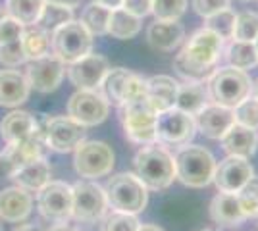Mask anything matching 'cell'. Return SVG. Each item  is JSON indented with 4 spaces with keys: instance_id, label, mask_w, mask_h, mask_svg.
<instances>
[{
    "instance_id": "obj_32",
    "label": "cell",
    "mask_w": 258,
    "mask_h": 231,
    "mask_svg": "<svg viewBox=\"0 0 258 231\" xmlns=\"http://www.w3.org/2000/svg\"><path fill=\"white\" fill-rule=\"evenodd\" d=\"M44 0H6V16L14 18L22 25H33L39 22V16L43 12Z\"/></svg>"
},
{
    "instance_id": "obj_19",
    "label": "cell",
    "mask_w": 258,
    "mask_h": 231,
    "mask_svg": "<svg viewBox=\"0 0 258 231\" xmlns=\"http://www.w3.org/2000/svg\"><path fill=\"white\" fill-rule=\"evenodd\" d=\"M33 210V198L29 191L22 187H8L0 191V220L20 223L27 220Z\"/></svg>"
},
{
    "instance_id": "obj_53",
    "label": "cell",
    "mask_w": 258,
    "mask_h": 231,
    "mask_svg": "<svg viewBox=\"0 0 258 231\" xmlns=\"http://www.w3.org/2000/svg\"><path fill=\"white\" fill-rule=\"evenodd\" d=\"M0 231H2V220H0Z\"/></svg>"
},
{
    "instance_id": "obj_15",
    "label": "cell",
    "mask_w": 258,
    "mask_h": 231,
    "mask_svg": "<svg viewBox=\"0 0 258 231\" xmlns=\"http://www.w3.org/2000/svg\"><path fill=\"white\" fill-rule=\"evenodd\" d=\"M66 73V64L56 58L54 54L43 56L31 60L27 64L25 69V79L29 83V87L39 91V93H52L54 89H58V85L62 83Z\"/></svg>"
},
{
    "instance_id": "obj_24",
    "label": "cell",
    "mask_w": 258,
    "mask_h": 231,
    "mask_svg": "<svg viewBox=\"0 0 258 231\" xmlns=\"http://www.w3.org/2000/svg\"><path fill=\"white\" fill-rule=\"evenodd\" d=\"M39 127V120L25 110H14L4 120L0 121V135L6 144L18 143L25 137H29Z\"/></svg>"
},
{
    "instance_id": "obj_22",
    "label": "cell",
    "mask_w": 258,
    "mask_h": 231,
    "mask_svg": "<svg viewBox=\"0 0 258 231\" xmlns=\"http://www.w3.org/2000/svg\"><path fill=\"white\" fill-rule=\"evenodd\" d=\"M177 87H179V83L170 75H154L147 79V99L152 108L158 114L168 108H173L175 97H177Z\"/></svg>"
},
{
    "instance_id": "obj_6",
    "label": "cell",
    "mask_w": 258,
    "mask_h": 231,
    "mask_svg": "<svg viewBox=\"0 0 258 231\" xmlns=\"http://www.w3.org/2000/svg\"><path fill=\"white\" fill-rule=\"evenodd\" d=\"M121 112V123L123 131L131 143L151 144L156 143V116L158 112L151 106L147 97L127 100Z\"/></svg>"
},
{
    "instance_id": "obj_27",
    "label": "cell",
    "mask_w": 258,
    "mask_h": 231,
    "mask_svg": "<svg viewBox=\"0 0 258 231\" xmlns=\"http://www.w3.org/2000/svg\"><path fill=\"white\" fill-rule=\"evenodd\" d=\"M208 91L203 83L195 81H185L177 87V97H175V108L187 112V114H199V112L208 104Z\"/></svg>"
},
{
    "instance_id": "obj_9",
    "label": "cell",
    "mask_w": 258,
    "mask_h": 231,
    "mask_svg": "<svg viewBox=\"0 0 258 231\" xmlns=\"http://www.w3.org/2000/svg\"><path fill=\"white\" fill-rule=\"evenodd\" d=\"M46 150H48V146L44 141L43 123H39V127L29 137H25L18 143H10L4 148V152L0 154V172L12 177L22 166L44 158Z\"/></svg>"
},
{
    "instance_id": "obj_14",
    "label": "cell",
    "mask_w": 258,
    "mask_h": 231,
    "mask_svg": "<svg viewBox=\"0 0 258 231\" xmlns=\"http://www.w3.org/2000/svg\"><path fill=\"white\" fill-rule=\"evenodd\" d=\"M37 206L46 220L66 221L72 218V185L64 181H48L37 191Z\"/></svg>"
},
{
    "instance_id": "obj_47",
    "label": "cell",
    "mask_w": 258,
    "mask_h": 231,
    "mask_svg": "<svg viewBox=\"0 0 258 231\" xmlns=\"http://www.w3.org/2000/svg\"><path fill=\"white\" fill-rule=\"evenodd\" d=\"M48 231H79V229L74 227V225H70V223H58V225L50 227Z\"/></svg>"
},
{
    "instance_id": "obj_2",
    "label": "cell",
    "mask_w": 258,
    "mask_h": 231,
    "mask_svg": "<svg viewBox=\"0 0 258 231\" xmlns=\"http://www.w3.org/2000/svg\"><path fill=\"white\" fill-rule=\"evenodd\" d=\"M135 172L147 189L162 191L170 187L175 179V160L156 143L143 144L135 154Z\"/></svg>"
},
{
    "instance_id": "obj_43",
    "label": "cell",
    "mask_w": 258,
    "mask_h": 231,
    "mask_svg": "<svg viewBox=\"0 0 258 231\" xmlns=\"http://www.w3.org/2000/svg\"><path fill=\"white\" fill-rule=\"evenodd\" d=\"M193 8L199 16H203L206 20L218 12L229 8V0H193Z\"/></svg>"
},
{
    "instance_id": "obj_26",
    "label": "cell",
    "mask_w": 258,
    "mask_h": 231,
    "mask_svg": "<svg viewBox=\"0 0 258 231\" xmlns=\"http://www.w3.org/2000/svg\"><path fill=\"white\" fill-rule=\"evenodd\" d=\"M12 179L18 183V187L25 189V191H41V189L50 181V164L46 162V158H39L33 160L29 164L22 166Z\"/></svg>"
},
{
    "instance_id": "obj_8",
    "label": "cell",
    "mask_w": 258,
    "mask_h": 231,
    "mask_svg": "<svg viewBox=\"0 0 258 231\" xmlns=\"http://www.w3.org/2000/svg\"><path fill=\"white\" fill-rule=\"evenodd\" d=\"M114 150L102 141H81L76 146L74 166L76 172L85 179H98L112 172L114 168Z\"/></svg>"
},
{
    "instance_id": "obj_11",
    "label": "cell",
    "mask_w": 258,
    "mask_h": 231,
    "mask_svg": "<svg viewBox=\"0 0 258 231\" xmlns=\"http://www.w3.org/2000/svg\"><path fill=\"white\" fill-rule=\"evenodd\" d=\"M195 118L179 108H168L156 116V139L166 144L183 146L195 137Z\"/></svg>"
},
{
    "instance_id": "obj_5",
    "label": "cell",
    "mask_w": 258,
    "mask_h": 231,
    "mask_svg": "<svg viewBox=\"0 0 258 231\" xmlns=\"http://www.w3.org/2000/svg\"><path fill=\"white\" fill-rule=\"evenodd\" d=\"M252 89L247 71L233 66L218 67L208 79V97L212 102L222 104L226 108H235L243 99H247Z\"/></svg>"
},
{
    "instance_id": "obj_37",
    "label": "cell",
    "mask_w": 258,
    "mask_h": 231,
    "mask_svg": "<svg viewBox=\"0 0 258 231\" xmlns=\"http://www.w3.org/2000/svg\"><path fill=\"white\" fill-rule=\"evenodd\" d=\"M187 8V0H152V14L162 22L179 20Z\"/></svg>"
},
{
    "instance_id": "obj_4",
    "label": "cell",
    "mask_w": 258,
    "mask_h": 231,
    "mask_svg": "<svg viewBox=\"0 0 258 231\" xmlns=\"http://www.w3.org/2000/svg\"><path fill=\"white\" fill-rule=\"evenodd\" d=\"M106 200L108 204L118 212H125V214H139L145 210L147 202H149V193L147 187L143 185L137 176L121 172L108 179L106 187Z\"/></svg>"
},
{
    "instance_id": "obj_31",
    "label": "cell",
    "mask_w": 258,
    "mask_h": 231,
    "mask_svg": "<svg viewBox=\"0 0 258 231\" xmlns=\"http://www.w3.org/2000/svg\"><path fill=\"white\" fill-rule=\"evenodd\" d=\"M226 58L229 62V66L237 67V69H243L247 71L250 67L258 66V50L254 43H248V41H231V44L227 46Z\"/></svg>"
},
{
    "instance_id": "obj_36",
    "label": "cell",
    "mask_w": 258,
    "mask_h": 231,
    "mask_svg": "<svg viewBox=\"0 0 258 231\" xmlns=\"http://www.w3.org/2000/svg\"><path fill=\"white\" fill-rule=\"evenodd\" d=\"M256 37H258V14H254V12L237 14L235 27H233V39L235 41L254 43Z\"/></svg>"
},
{
    "instance_id": "obj_21",
    "label": "cell",
    "mask_w": 258,
    "mask_h": 231,
    "mask_svg": "<svg viewBox=\"0 0 258 231\" xmlns=\"http://www.w3.org/2000/svg\"><path fill=\"white\" fill-rule=\"evenodd\" d=\"M183 39H185V29H183V25L177 20L175 22L156 20L147 29L149 44L154 50H160V52H170L173 48H177Z\"/></svg>"
},
{
    "instance_id": "obj_45",
    "label": "cell",
    "mask_w": 258,
    "mask_h": 231,
    "mask_svg": "<svg viewBox=\"0 0 258 231\" xmlns=\"http://www.w3.org/2000/svg\"><path fill=\"white\" fill-rule=\"evenodd\" d=\"M46 2L56 4V6H64V8H70V10H74L81 4V0H46Z\"/></svg>"
},
{
    "instance_id": "obj_17",
    "label": "cell",
    "mask_w": 258,
    "mask_h": 231,
    "mask_svg": "<svg viewBox=\"0 0 258 231\" xmlns=\"http://www.w3.org/2000/svg\"><path fill=\"white\" fill-rule=\"evenodd\" d=\"M110 69V64L104 56L100 54H87L81 60H77L68 67V77L72 85L77 89H89L97 91L102 83V79Z\"/></svg>"
},
{
    "instance_id": "obj_39",
    "label": "cell",
    "mask_w": 258,
    "mask_h": 231,
    "mask_svg": "<svg viewBox=\"0 0 258 231\" xmlns=\"http://www.w3.org/2000/svg\"><path fill=\"white\" fill-rule=\"evenodd\" d=\"M141 223L135 214H125L118 210L108 214L104 221L100 223V231H137Z\"/></svg>"
},
{
    "instance_id": "obj_42",
    "label": "cell",
    "mask_w": 258,
    "mask_h": 231,
    "mask_svg": "<svg viewBox=\"0 0 258 231\" xmlns=\"http://www.w3.org/2000/svg\"><path fill=\"white\" fill-rule=\"evenodd\" d=\"M23 27L20 22H16L14 18L6 16L2 22H0V44H8L14 41H20L23 33Z\"/></svg>"
},
{
    "instance_id": "obj_29",
    "label": "cell",
    "mask_w": 258,
    "mask_h": 231,
    "mask_svg": "<svg viewBox=\"0 0 258 231\" xmlns=\"http://www.w3.org/2000/svg\"><path fill=\"white\" fill-rule=\"evenodd\" d=\"M129 69L125 67H114V69H108L102 83H100V95L106 99L108 104L112 106H123L125 102V83H127Z\"/></svg>"
},
{
    "instance_id": "obj_40",
    "label": "cell",
    "mask_w": 258,
    "mask_h": 231,
    "mask_svg": "<svg viewBox=\"0 0 258 231\" xmlns=\"http://www.w3.org/2000/svg\"><path fill=\"white\" fill-rule=\"evenodd\" d=\"M233 118L235 123L245 125L250 129H258V99H243L235 108H233Z\"/></svg>"
},
{
    "instance_id": "obj_35",
    "label": "cell",
    "mask_w": 258,
    "mask_h": 231,
    "mask_svg": "<svg viewBox=\"0 0 258 231\" xmlns=\"http://www.w3.org/2000/svg\"><path fill=\"white\" fill-rule=\"evenodd\" d=\"M235 12L226 8V10L218 12L214 16L206 18V25L210 31H214L224 43L226 41H231L233 39V27H235Z\"/></svg>"
},
{
    "instance_id": "obj_7",
    "label": "cell",
    "mask_w": 258,
    "mask_h": 231,
    "mask_svg": "<svg viewBox=\"0 0 258 231\" xmlns=\"http://www.w3.org/2000/svg\"><path fill=\"white\" fill-rule=\"evenodd\" d=\"M91 48H93V35L87 31V27L81 22L72 20L50 33V50L66 66L91 54Z\"/></svg>"
},
{
    "instance_id": "obj_44",
    "label": "cell",
    "mask_w": 258,
    "mask_h": 231,
    "mask_svg": "<svg viewBox=\"0 0 258 231\" xmlns=\"http://www.w3.org/2000/svg\"><path fill=\"white\" fill-rule=\"evenodd\" d=\"M121 8L137 18H145V16L152 14V0H123Z\"/></svg>"
},
{
    "instance_id": "obj_12",
    "label": "cell",
    "mask_w": 258,
    "mask_h": 231,
    "mask_svg": "<svg viewBox=\"0 0 258 231\" xmlns=\"http://www.w3.org/2000/svg\"><path fill=\"white\" fill-rule=\"evenodd\" d=\"M43 129L46 146L54 152L76 150L77 144L85 141V127L70 116H56L44 120Z\"/></svg>"
},
{
    "instance_id": "obj_20",
    "label": "cell",
    "mask_w": 258,
    "mask_h": 231,
    "mask_svg": "<svg viewBox=\"0 0 258 231\" xmlns=\"http://www.w3.org/2000/svg\"><path fill=\"white\" fill-rule=\"evenodd\" d=\"M31 87L25 79V73L18 69H0V106L16 108L29 99Z\"/></svg>"
},
{
    "instance_id": "obj_23",
    "label": "cell",
    "mask_w": 258,
    "mask_h": 231,
    "mask_svg": "<svg viewBox=\"0 0 258 231\" xmlns=\"http://www.w3.org/2000/svg\"><path fill=\"white\" fill-rule=\"evenodd\" d=\"M220 141H222L227 154L248 158V156H252V154L256 152L258 133L256 129H250V127H245V125L233 123Z\"/></svg>"
},
{
    "instance_id": "obj_41",
    "label": "cell",
    "mask_w": 258,
    "mask_h": 231,
    "mask_svg": "<svg viewBox=\"0 0 258 231\" xmlns=\"http://www.w3.org/2000/svg\"><path fill=\"white\" fill-rule=\"evenodd\" d=\"M0 62L10 67H18L22 66L23 62H27L22 48V39L8 44H0Z\"/></svg>"
},
{
    "instance_id": "obj_38",
    "label": "cell",
    "mask_w": 258,
    "mask_h": 231,
    "mask_svg": "<svg viewBox=\"0 0 258 231\" xmlns=\"http://www.w3.org/2000/svg\"><path fill=\"white\" fill-rule=\"evenodd\" d=\"M245 216H258V177H250L243 187L235 193Z\"/></svg>"
},
{
    "instance_id": "obj_10",
    "label": "cell",
    "mask_w": 258,
    "mask_h": 231,
    "mask_svg": "<svg viewBox=\"0 0 258 231\" xmlns=\"http://www.w3.org/2000/svg\"><path fill=\"white\" fill-rule=\"evenodd\" d=\"M108 200L104 189L93 181L72 185V218L79 221H98L104 218Z\"/></svg>"
},
{
    "instance_id": "obj_52",
    "label": "cell",
    "mask_w": 258,
    "mask_h": 231,
    "mask_svg": "<svg viewBox=\"0 0 258 231\" xmlns=\"http://www.w3.org/2000/svg\"><path fill=\"white\" fill-rule=\"evenodd\" d=\"M254 46H256V50H258V37L254 39Z\"/></svg>"
},
{
    "instance_id": "obj_46",
    "label": "cell",
    "mask_w": 258,
    "mask_h": 231,
    "mask_svg": "<svg viewBox=\"0 0 258 231\" xmlns=\"http://www.w3.org/2000/svg\"><path fill=\"white\" fill-rule=\"evenodd\" d=\"M98 4H102V6H106L110 10H114V8H121V2L123 0H95Z\"/></svg>"
},
{
    "instance_id": "obj_54",
    "label": "cell",
    "mask_w": 258,
    "mask_h": 231,
    "mask_svg": "<svg viewBox=\"0 0 258 231\" xmlns=\"http://www.w3.org/2000/svg\"><path fill=\"white\" fill-rule=\"evenodd\" d=\"M203 231H214V229H203Z\"/></svg>"
},
{
    "instance_id": "obj_30",
    "label": "cell",
    "mask_w": 258,
    "mask_h": 231,
    "mask_svg": "<svg viewBox=\"0 0 258 231\" xmlns=\"http://www.w3.org/2000/svg\"><path fill=\"white\" fill-rule=\"evenodd\" d=\"M141 31V18L129 14L123 8H114L110 12V20H108V35H112L114 39L119 41H127L133 39Z\"/></svg>"
},
{
    "instance_id": "obj_34",
    "label": "cell",
    "mask_w": 258,
    "mask_h": 231,
    "mask_svg": "<svg viewBox=\"0 0 258 231\" xmlns=\"http://www.w3.org/2000/svg\"><path fill=\"white\" fill-rule=\"evenodd\" d=\"M72 20H74V10L64 8V6H56V4H50V2L44 0L43 12L39 16L37 25H41L48 33H52L54 29H58L60 25L72 22Z\"/></svg>"
},
{
    "instance_id": "obj_16",
    "label": "cell",
    "mask_w": 258,
    "mask_h": 231,
    "mask_svg": "<svg viewBox=\"0 0 258 231\" xmlns=\"http://www.w3.org/2000/svg\"><path fill=\"white\" fill-rule=\"evenodd\" d=\"M252 176H254V172L247 158L229 154L226 160L220 162V166L216 164L212 181L222 193H237Z\"/></svg>"
},
{
    "instance_id": "obj_1",
    "label": "cell",
    "mask_w": 258,
    "mask_h": 231,
    "mask_svg": "<svg viewBox=\"0 0 258 231\" xmlns=\"http://www.w3.org/2000/svg\"><path fill=\"white\" fill-rule=\"evenodd\" d=\"M222 50L224 41L208 27H203L187 39L181 52L173 60V67L179 75L185 77V81L205 83L218 69Z\"/></svg>"
},
{
    "instance_id": "obj_3",
    "label": "cell",
    "mask_w": 258,
    "mask_h": 231,
    "mask_svg": "<svg viewBox=\"0 0 258 231\" xmlns=\"http://www.w3.org/2000/svg\"><path fill=\"white\" fill-rule=\"evenodd\" d=\"M175 160V177L183 185L193 189H203L212 183L216 172V160L212 152L205 146H185L181 148Z\"/></svg>"
},
{
    "instance_id": "obj_48",
    "label": "cell",
    "mask_w": 258,
    "mask_h": 231,
    "mask_svg": "<svg viewBox=\"0 0 258 231\" xmlns=\"http://www.w3.org/2000/svg\"><path fill=\"white\" fill-rule=\"evenodd\" d=\"M14 231H43V229L37 227V225H20V227H16Z\"/></svg>"
},
{
    "instance_id": "obj_18",
    "label": "cell",
    "mask_w": 258,
    "mask_h": 231,
    "mask_svg": "<svg viewBox=\"0 0 258 231\" xmlns=\"http://www.w3.org/2000/svg\"><path fill=\"white\" fill-rule=\"evenodd\" d=\"M195 127L208 139H222L226 131L235 123L233 108H226L222 104H206L199 114H195Z\"/></svg>"
},
{
    "instance_id": "obj_50",
    "label": "cell",
    "mask_w": 258,
    "mask_h": 231,
    "mask_svg": "<svg viewBox=\"0 0 258 231\" xmlns=\"http://www.w3.org/2000/svg\"><path fill=\"white\" fill-rule=\"evenodd\" d=\"M4 18H6V10H4V8H0V22H2Z\"/></svg>"
},
{
    "instance_id": "obj_49",
    "label": "cell",
    "mask_w": 258,
    "mask_h": 231,
    "mask_svg": "<svg viewBox=\"0 0 258 231\" xmlns=\"http://www.w3.org/2000/svg\"><path fill=\"white\" fill-rule=\"evenodd\" d=\"M137 231H164V229L158 227V225H141Z\"/></svg>"
},
{
    "instance_id": "obj_28",
    "label": "cell",
    "mask_w": 258,
    "mask_h": 231,
    "mask_svg": "<svg viewBox=\"0 0 258 231\" xmlns=\"http://www.w3.org/2000/svg\"><path fill=\"white\" fill-rule=\"evenodd\" d=\"M22 48L27 62L43 58L50 52V33L37 23L25 25L22 33Z\"/></svg>"
},
{
    "instance_id": "obj_51",
    "label": "cell",
    "mask_w": 258,
    "mask_h": 231,
    "mask_svg": "<svg viewBox=\"0 0 258 231\" xmlns=\"http://www.w3.org/2000/svg\"><path fill=\"white\" fill-rule=\"evenodd\" d=\"M254 95H256V99H258V79H256V83H254Z\"/></svg>"
},
{
    "instance_id": "obj_13",
    "label": "cell",
    "mask_w": 258,
    "mask_h": 231,
    "mask_svg": "<svg viewBox=\"0 0 258 231\" xmlns=\"http://www.w3.org/2000/svg\"><path fill=\"white\" fill-rule=\"evenodd\" d=\"M110 104L106 99L97 93V91H89V89H79L76 95L70 97L68 102V116L74 118L77 123H81L83 127H93L106 120Z\"/></svg>"
},
{
    "instance_id": "obj_33",
    "label": "cell",
    "mask_w": 258,
    "mask_h": 231,
    "mask_svg": "<svg viewBox=\"0 0 258 231\" xmlns=\"http://www.w3.org/2000/svg\"><path fill=\"white\" fill-rule=\"evenodd\" d=\"M110 8L98 4V2H91L87 6L83 14H81V23L87 27V31L93 35H106L108 31V20H110Z\"/></svg>"
},
{
    "instance_id": "obj_25",
    "label": "cell",
    "mask_w": 258,
    "mask_h": 231,
    "mask_svg": "<svg viewBox=\"0 0 258 231\" xmlns=\"http://www.w3.org/2000/svg\"><path fill=\"white\" fill-rule=\"evenodd\" d=\"M210 218L222 225H237L245 220V212L235 193H220L210 202Z\"/></svg>"
}]
</instances>
